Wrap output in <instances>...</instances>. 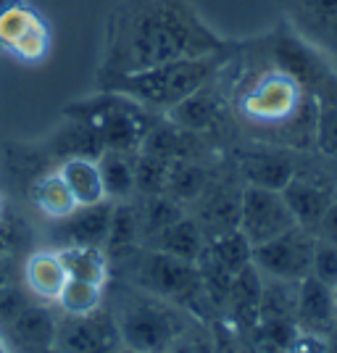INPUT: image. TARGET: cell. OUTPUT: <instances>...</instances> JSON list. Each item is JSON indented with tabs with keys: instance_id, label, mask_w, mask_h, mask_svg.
<instances>
[{
	"instance_id": "cell-1",
	"label": "cell",
	"mask_w": 337,
	"mask_h": 353,
	"mask_svg": "<svg viewBox=\"0 0 337 353\" xmlns=\"http://www.w3.org/2000/svg\"><path fill=\"white\" fill-rule=\"evenodd\" d=\"M237 45L240 40H227L208 27L187 0H119L105 19L95 85Z\"/></svg>"
},
{
	"instance_id": "cell-2",
	"label": "cell",
	"mask_w": 337,
	"mask_h": 353,
	"mask_svg": "<svg viewBox=\"0 0 337 353\" xmlns=\"http://www.w3.org/2000/svg\"><path fill=\"white\" fill-rule=\"evenodd\" d=\"M232 117L258 137L303 153L314 148L316 98L282 72L269 56L266 40L243 43L219 72Z\"/></svg>"
},
{
	"instance_id": "cell-3",
	"label": "cell",
	"mask_w": 337,
	"mask_h": 353,
	"mask_svg": "<svg viewBox=\"0 0 337 353\" xmlns=\"http://www.w3.org/2000/svg\"><path fill=\"white\" fill-rule=\"evenodd\" d=\"M237 48L221 50V53H211V56L166 61V63H159L153 69L127 74V77H116V79L95 85V88L121 92V95L132 98L134 103H140L143 108L153 111V114H166L174 105L182 103L185 98H190L195 90L203 88L205 82H211L224 69V63L235 56Z\"/></svg>"
},
{
	"instance_id": "cell-4",
	"label": "cell",
	"mask_w": 337,
	"mask_h": 353,
	"mask_svg": "<svg viewBox=\"0 0 337 353\" xmlns=\"http://www.w3.org/2000/svg\"><path fill=\"white\" fill-rule=\"evenodd\" d=\"M111 314L116 319L121 345L143 353H172L182 335L195 324L182 306L140 288L121 295L116 311Z\"/></svg>"
},
{
	"instance_id": "cell-5",
	"label": "cell",
	"mask_w": 337,
	"mask_h": 353,
	"mask_svg": "<svg viewBox=\"0 0 337 353\" xmlns=\"http://www.w3.org/2000/svg\"><path fill=\"white\" fill-rule=\"evenodd\" d=\"M269 56L282 72H287L308 95L316 101L337 98V72L316 45H311L290 24H279L274 34L266 37Z\"/></svg>"
},
{
	"instance_id": "cell-6",
	"label": "cell",
	"mask_w": 337,
	"mask_h": 353,
	"mask_svg": "<svg viewBox=\"0 0 337 353\" xmlns=\"http://www.w3.org/2000/svg\"><path fill=\"white\" fill-rule=\"evenodd\" d=\"M132 282L140 290L166 298L185 311H195V303L201 298H208L198 264L176 259L163 250L150 248L140 256V261L134 264Z\"/></svg>"
},
{
	"instance_id": "cell-7",
	"label": "cell",
	"mask_w": 337,
	"mask_h": 353,
	"mask_svg": "<svg viewBox=\"0 0 337 353\" xmlns=\"http://www.w3.org/2000/svg\"><path fill=\"white\" fill-rule=\"evenodd\" d=\"M282 198L293 214L295 224L308 232H319L329 206L337 201V166L322 161H298L293 179L285 185Z\"/></svg>"
},
{
	"instance_id": "cell-8",
	"label": "cell",
	"mask_w": 337,
	"mask_h": 353,
	"mask_svg": "<svg viewBox=\"0 0 337 353\" xmlns=\"http://www.w3.org/2000/svg\"><path fill=\"white\" fill-rule=\"evenodd\" d=\"M314 245H316V235L308 232L306 227L295 224L287 232L250 250V264L272 280L300 282L311 274Z\"/></svg>"
},
{
	"instance_id": "cell-9",
	"label": "cell",
	"mask_w": 337,
	"mask_h": 353,
	"mask_svg": "<svg viewBox=\"0 0 337 353\" xmlns=\"http://www.w3.org/2000/svg\"><path fill=\"white\" fill-rule=\"evenodd\" d=\"M290 227H295V219L287 203H285V198H282V192L250 188V185L243 188L237 230L248 240L250 248H256L266 240L287 232Z\"/></svg>"
},
{
	"instance_id": "cell-10",
	"label": "cell",
	"mask_w": 337,
	"mask_h": 353,
	"mask_svg": "<svg viewBox=\"0 0 337 353\" xmlns=\"http://www.w3.org/2000/svg\"><path fill=\"white\" fill-rule=\"evenodd\" d=\"M119 345L116 319L103 306L82 316H63V322H59L56 348L63 353H116Z\"/></svg>"
},
{
	"instance_id": "cell-11",
	"label": "cell",
	"mask_w": 337,
	"mask_h": 353,
	"mask_svg": "<svg viewBox=\"0 0 337 353\" xmlns=\"http://www.w3.org/2000/svg\"><path fill=\"white\" fill-rule=\"evenodd\" d=\"M298 156L295 150L272 143H258L237 150V176L243 185L250 188H264V190L282 192L285 185L293 179Z\"/></svg>"
},
{
	"instance_id": "cell-12",
	"label": "cell",
	"mask_w": 337,
	"mask_h": 353,
	"mask_svg": "<svg viewBox=\"0 0 337 353\" xmlns=\"http://www.w3.org/2000/svg\"><path fill=\"white\" fill-rule=\"evenodd\" d=\"M229 117H232V111H229L227 95L221 90L219 74L211 82H205L201 90H195L190 98H185L179 105H174L172 111H166V119L174 127L190 134L214 132Z\"/></svg>"
},
{
	"instance_id": "cell-13",
	"label": "cell",
	"mask_w": 337,
	"mask_h": 353,
	"mask_svg": "<svg viewBox=\"0 0 337 353\" xmlns=\"http://www.w3.org/2000/svg\"><path fill=\"white\" fill-rule=\"evenodd\" d=\"M282 8L298 34L337 59V0H282Z\"/></svg>"
},
{
	"instance_id": "cell-14",
	"label": "cell",
	"mask_w": 337,
	"mask_h": 353,
	"mask_svg": "<svg viewBox=\"0 0 337 353\" xmlns=\"http://www.w3.org/2000/svg\"><path fill=\"white\" fill-rule=\"evenodd\" d=\"M59 319L40 303H30L11 324L0 330V340L8 353H40L56 345Z\"/></svg>"
},
{
	"instance_id": "cell-15",
	"label": "cell",
	"mask_w": 337,
	"mask_h": 353,
	"mask_svg": "<svg viewBox=\"0 0 337 353\" xmlns=\"http://www.w3.org/2000/svg\"><path fill=\"white\" fill-rule=\"evenodd\" d=\"M295 324L300 332L329 338L337 330V306L332 288L308 274L298 282V301H295Z\"/></svg>"
},
{
	"instance_id": "cell-16",
	"label": "cell",
	"mask_w": 337,
	"mask_h": 353,
	"mask_svg": "<svg viewBox=\"0 0 337 353\" xmlns=\"http://www.w3.org/2000/svg\"><path fill=\"white\" fill-rule=\"evenodd\" d=\"M111 201H101L92 206H76L69 214L59 219V243L63 245H98L103 248L105 235H108V224H111Z\"/></svg>"
},
{
	"instance_id": "cell-17",
	"label": "cell",
	"mask_w": 337,
	"mask_h": 353,
	"mask_svg": "<svg viewBox=\"0 0 337 353\" xmlns=\"http://www.w3.org/2000/svg\"><path fill=\"white\" fill-rule=\"evenodd\" d=\"M66 280H69L66 266H63L56 250H37L24 264V288H27V293L32 298L56 303V298H59L61 288L66 285Z\"/></svg>"
},
{
	"instance_id": "cell-18",
	"label": "cell",
	"mask_w": 337,
	"mask_h": 353,
	"mask_svg": "<svg viewBox=\"0 0 337 353\" xmlns=\"http://www.w3.org/2000/svg\"><path fill=\"white\" fill-rule=\"evenodd\" d=\"M105 145L95 124L79 121V119H66V124L50 137V156L59 161L66 159H95L101 156Z\"/></svg>"
},
{
	"instance_id": "cell-19",
	"label": "cell",
	"mask_w": 337,
	"mask_h": 353,
	"mask_svg": "<svg viewBox=\"0 0 337 353\" xmlns=\"http://www.w3.org/2000/svg\"><path fill=\"white\" fill-rule=\"evenodd\" d=\"M134 156L137 153H121V150H103L98 156V172H101L105 201L121 203L137 192Z\"/></svg>"
},
{
	"instance_id": "cell-20",
	"label": "cell",
	"mask_w": 337,
	"mask_h": 353,
	"mask_svg": "<svg viewBox=\"0 0 337 353\" xmlns=\"http://www.w3.org/2000/svg\"><path fill=\"white\" fill-rule=\"evenodd\" d=\"M143 232H140V208L130 206V201L114 203L111 211V224H108V235L103 243V250L108 259L124 261L130 253L140 248Z\"/></svg>"
},
{
	"instance_id": "cell-21",
	"label": "cell",
	"mask_w": 337,
	"mask_h": 353,
	"mask_svg": "<svg viewBox=\"0 0 337 353\" xmlns=\"http://www.w3.org/2000/svg\"><path fill=\"white\" fill-rule=\"evenodd\" d=\"M145 248L163 250V253H172L176 259H185V261H198V256L205 248V235L203 230L198 227V221L190 219L187 214L179 216L174 224H169L166 230H161L159 235L147 243Z\"/></svg>"
},
{
	"instance_id": "cell-22",
	"label": "cell",
	"mask_w": 337,
	"mask_h": 353,
	"mask_svg": "<svg viewBox=\"0 0 337 353\" xmlns=\"http://www.w3.org/2000/svg\"><path fill=\"white\" fill-rule=\"evenodd\" d=\"M261 293H264V274L253 264H248L232 277L224 303L232 309V314L243 324H258Z\"/></svg>"
},
{
	"instance_id": "cell-23",
	"label": "cell",
	"mask_w": 337,
	"mask_h": 353,
	"mask_svg": "<svg viewBox=\"0 0 337 353\" xmlns=\"http://www.w3.org/2000/svg\"><path fill=\"white\" fill-rule=\"evenodd\" d=\"M56 172L63 179V185L69 188L76 206H92V203L105 201L95 159H66V161H61Z\"/></svg>"
},
{
	"instance_id": "cell-24",
	"label": "cell",
	"mask_w": 337,
	"mask_h": 353,
	"mask_svg": "<svg viewBox=\"0 0 337 353\" xmlns=\"http://www.w3.org/2000/svg\"><path fill=\"white\" fill-rule=\"evenodd\" d=\"M56 253L66 266L69 277L105 285V280H108V256L103 248H98V245H63Z\"/></svg>"
},
{
	"instance_id": "cell-25",
	"label": "cell",
	"mask_w": 337,
	"mask_h": 353,
	"mask_svg": "<svg viewBox=\"0 0 337 353\" xmlns=\"http://www.w3.org/2000/svg\"><path fill=\"white\" fill-rule=\"evenodd\" d=\"M32 198H34V206L53 221L69 216L74 208H76L72 192L63 185V179L59 176V172L37 176V179L32 182Z\"/></svg>"
},
{
	"instance_id": "cell-26",
	"label": "cell",
	"mask_w": 337,
	"mask_h": 353,
	"mask_svg": "<svg viewBox=\"0 0 337 353\" xmlns=\"http://www.w3.org/2000/svg\"><path fill=\"white\" fill-rule=\"evenodd\" d=\"M45 19L32 6H27L24 0H14L0 11V50L3 53H14V48L27 34H30L37 24H43Z\"/></svg>"
},
{
	"instance_id": "cell-27",
	"label": "cell",
	"mask_w": 337,
	"mask_h": 353,
	"mask_svg": "<svg viewBox=\"0 0 337 353\" xmlns=\"http://www.w3.org/2000/svg\"><path fill=\"white\" fill-rule=\"evenodd\" d=\"M103 288L105 285H95V282L69 277L66 285L61 288L56 303L63 311V316H82V314H90V311L103 306Z\"/></svg>"
},
{
	"instance_id": "cell-28",
	"label": "cell",
	"mask_w": 337,
	"mask_h": 353,
	"mask_svg": "<svg viewBox=\"0 0 337 353\" xmlns=\"http://www.w3.org/2000/svg\"><path fill=\"white\" fill-rule=\"evenodd\" d=\"M316 153L337 166V98L316 101V132H314Z\"/></svg>"
},
{
	"instance_id": "cell-29",
	"label": "cell",
	"mask_w": 337,
	"mask_h": 353,
	"mask_svg": "<svg viewBox=\"0 0 337 353\" xmlns=\"http://www.w3.org/2000/svg\"><path fill=\"white\" fill-rule=\"evenodd\" d=\"M311 274L324 285L335 288L337 285V243L327 240V237L316 235V245H314V261H311Z\"/></svg>"
},
{
	"instance_id": "cell-30",
	"label": "cell",
	"mask_w": 337,
	"mask_h": 353,
	"mask_svg": "<svg viewBox=\"0 0 337 353\" xmlns=\"http://www.w3.org/2000/svg\"><path fill=\"white\" fill-rule=\"evenodd\" d=\"M30 293H27V288L21 290L19 285L14 282H6V285H0V330L6 327V324H11L21 314V311L30 306Z\"/></svg>"
},
{
	"instance_id": "cell-31",
	"label": "cell",
	"mask_w": 337,
	"mask_h": 353,
	"mask_svg": "<svg viewBox=\"0 0 337 353\" xmlns=\"http://www.w3.org/2000/svg\"><path fill=\"white\" fill-rule=\"evenodd\" d=\"M285 353H329V340L311 332H298Z\"/></svg>"
},
{
	"instance_id": "cell-32",
	"label": "cell",
	"mask_w": 337,
	"mask_h": 353,
	"mask_svg": "<svg viewBox=\"0 0 337 353\" xmlns=\"http://www.w3.org/2000/svg\"><path fill=\"white\" fill-rule=\"evenodd\" d=\"M319 237H327V240H335L337 243V201L329 206V211H327V216H324L322 227H319V232H316Z\"/></svg>"
},
{
	"instance_id": "cell-33",
	"label": "cell",
	"mask_w": 337,
	"mask_h": 353,
	"mask_svg": "<svg viewBox=\"0 0 337 353\" xmlns=\"http://www.w3.org/2000/svg\"><path fill=\"white\" fill-rule=\"evenodd\" d=\"M8 261H11V259H0V285L11 282V269H8Z\"/></svg>"
},
{
	"instance_id": "cell-34",
	"label": "cell",
	"mask_w": 337,
	"mask_h": 353,
	"mask_svg": "<svg viewBox=\"0 0 337 353\" xmlns=\"http://www.w3.org/2000/svg\"><path fill=\"white\" fill-rule=\"evenodd\" d=\"M327 340H329V353H337V330Z\"/></svg>"
},
{
	"instance_id": "cell-35",
	"label": "cell",
	"mask_w": 337,
	"mask_h": 353,
	"mask_svg": "<svg viewBox=\"0 0 337 353\" xmlns=\"http://www.w3.org/2000/svg\"><path fill=\"white\" fill-rule=\"evenodd\" d=\"M40 353H63V351H61V348H56V345H53V348H45V351H40Z\"/></svg>"
},
{
	"instance_id": "cell-36",
	"label": "cell",
	"mask_w": 337,
	"mask_h": 353,
	"mask_svg": "<svg viewBox=\"0 0 337 353\" xmlns=\"http://www.w3.org/2000/svg\"><path fill=\"white\" fill-rule=\"evenodd\" d=\"M116 353H143V351H132V348H119Z\"/></svg>"
},
{
	"instance_id": "cell-37",
	"label": "cell",
	"mask_w": 337,
	"mask_h": 353,
	"mask_svg": "<svg viewBox=\"0 0 337 353\" xmlns=\"http://www.w3.org/2000/svg\"><path fill=\"white\" fill-rule=\"evenodd\" d=\"M6 216V206H3V201H0V219Z\"/></svg>"
},
{
	"instance_id": "cell-38",
	"label": "cell",
	"mask_w": 337,
	"mask_h": 353,
	"mask_svg": "<svg viewBox=\"0 0 337 353\" xmlns=\"http://www.w3.org/2000/svg\"><path fill=\"white\" fill-rule=\"evenodd\" d=\"M332 295H335V306H337V285L332 288Z\"/></svg>"
}]
</instances>
